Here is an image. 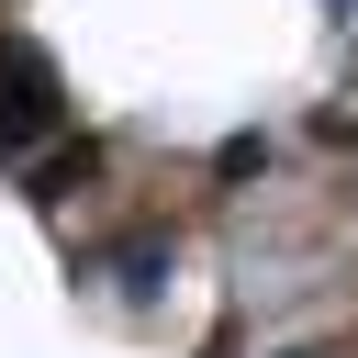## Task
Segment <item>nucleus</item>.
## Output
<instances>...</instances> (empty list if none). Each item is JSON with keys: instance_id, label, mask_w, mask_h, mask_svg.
Instances as JSON below:
<instances>
[{"instance_id": "3", "label": "nucleus", "mask_w": 358, "mask_h": 358, "mask_svg": "<svg viewBox=\"0 0 358 358\" xmlns=\"http://www.w3.org/2000/svg\"><path fill=\"white\" fill-rule=\"evenodd\" d=\"M90 179H101V145L78 134V145H56V157L34 168V201H67V190H90Z\"/></svg>"}, {"instance_id": "1", "label": "nucleus", "mask_w": 358, "mask_h": 358, "mask_svg": "<svg viewBox=\"0 0 358 358\" xmlns=\"http://www.w3.org/2000/svg\"><path fill=\"white\" fill-rule=\"evenodd\" d=\"M56 112H67L56 56H45V45H22V34H0V157H11V145H34V134H56Z\"/></svg>"}, {"instance_id": "4", "label": "nucleus", "mask_w": 358, "mask_h": 358, "mask_svg": "<svg viewBox=\"0 0 358 358\" xmlns=\"http://www.w3.org/2000/svg\"><path fill=\"white\" fill-rule=\"evenodd\" d=\"M213 168H224V179H257V168H268V145H257V134H224V145H213Z\"/></svg>"}, {"instance_id": "2", "label": "nucleus", "mask_w": 358, "mask_h": 358, "mask_svg": "<svg viewBox=\"0 0 358 358\" xmlns=\"http://www.w3.org/2000/svg\"><path fill=\"white\" fill-rule=\"evenodd\" d=\"M168 268H179V257H168V235H123V246H112L123 302H157V291H168Z\"/></svg>"}]
</instances>
